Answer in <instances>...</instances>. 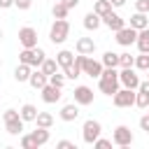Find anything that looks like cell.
<instances>
[{
  "instance_id": "cell-28",
  "label": "cell",
  "mask_w": 149,
  "mask_h": 149,
  "mask_svg": "<svg viewBox=\"0 0 149 149\" xmlns=\"http://www.w3.org/2000/svg\"><path fill=\"white\" fill-rule=\"evenodd\" d=\"M63 74H65V79H77V77H81V65L74 61L72 65H68V68L63 70Z\"/></svg>"
},
{
  "instance_id": "cell-17",
  "label": "cell",
  "mask_w": 149,
  "mask_h": 149,
  "mask_svg": "<svg viewBox=\"0 0 149 149\" xmlns=\"http://www.w3.org/2000/svg\"><path fill=\"white\" fill-rule=\"evenodd\" d=\"M77 116H79V105L77 102H70V105L61 107V119L63 121H74Z\"/></svg>"
},
{
  "instance_id": "cell-16",
  "label": "cell",
  "mask_w": 149,
  "mask_h": 149,
  "mask_svg": "<svg viewBox=\"0 0 149 149\" xmlns=\"http://www.w3.org/2000/svg\"><path fill=\"white\" fill-rule=\"evenodd\" d=\"M47 81H49V77H47L42 70H33V72H30V77H28V84H30L33 88H37V91H40Z\"/></svg>"
},
{
  "instance_id": "cell-30",
  "label": "cell",
  "mask_w": 149,
  "mask_h": 149,
  "mask_svg": "<svg viewBox=\"0 0 149 149\" xmlns=\"http://www.w3.org/2000/svg\"><path fill=\"white\" fill-rule=\"evenodd\" d=\"M112 9V5H109V0H95V5H93V12L98 14V16H105L107 12Z\"/></svg>"
},
{
  "instance_id": "cell-26",
  "label": "cell",
  "mask_w": 149,
  "mask_h": 149,
  "mask_svg": "<svg viewBox=\"0 0 149 149\" xmlns=\"http://www.w3.org/2000/svg\"><path fill=\"white\" fill-rule=\"evenodd\" d=\"M35 123H37L40 128H51V126H54V116H51L49 112H37Z\"/></svg>"
},
{
  "instance_id": "cell-25",
  "label": "cell",
  "mask_w": 149,
  "mask_h": 149,
  "mask_svg": "<svg viewBox=\"0 0 149 149\" xmlns=\"http://www.w3.org/2000/svg\"><path fill=\"white\" fill-rule=\"evenodd\" d=\"M30 135H33V140H35L37 147H42V144L49 142V128H40V126H37V130H33Z\"/></svg>"
},
{
  "instance_id": "cell-9",
  "label": "cell",
  "mask_w": 149,
  "mask_h": 149,
  "mask_svg": "<svg viewBox=\"0 0 149 149\" xmlns=\"http://www.w3.org/2000/svg\"><path fill=\"white\" fill-rule=\"evenodd\" d=\"M19 42H21L23 49H33V47H37V30H35L33 26H23V28L19 30Z\"/></svg>"
},
{
  "instance_id": "cell-23",
  "label": "cell",
  "mask_w": 149,
  "mask_h": 149,
  "mask_svg": "<svg viewBox=\"0 0 149 149\" xmlns=\"http://www.w3.org/2000/svg\"><path fill=\"white\" fill-rule=\"evenodd\" d=\"M30 72H33V68H30V65L19 63V65H16V70H14V79H16V81H28Z\"/></svg>"
},
{
  "instance_id": "cell-44",
  "label": "cell",
  "mask_w": 149,
  "mask_h": 149,
  "mask_svg": "<svg viewBox=\"0 0 149 149\" xmlns=\"http://www.w3.org/2000/svg\"><path fill=\"white\" fill-rule=\"evenodd\" d=\"M109 5H112V7H123L126 0H109Z\"/></svg>"
},
{
  "instance_id": "cell-35",
  "label": "cell",
  "mask_w": 149,
  "mask_h": 149,
  "mask_svg": "<svg viewBox=\"0 0 149 149\" xmlns=\"http://www.w3.org/2000/svg\"><path fill=\"white\" fill-rule=\"evenodd\" d=\"M21 149H37L33 135H21Z\"/></svg>"
},
{
  "instance_id": "cell-5",
  "label": "cell",
  "mask_w": 149,
  "mask_h": 149,
  "mask_svg": "<svg viewBox=\"0 0 149 149\" xmlns=\"http://www.w3.org/2000/svg\"><path fill=\"white\" fill-rule=\"evenodd\" d=\"M100 135H102V126H100V121H95V119H86L84 126H81V140H84L86 144H93Z\"/></svg>"
},
{
  "instance_id": "cell-19",
  "label": "cell",
  "mask_w": 149,
  "mask_h": 149,
  "mask_svg": "<svg viewBox=\"0 0 149 149\" xmlns=\"http://www.w3.org/2000/svg\"><path fill=\"white\" fill-rule=\"evenodd\" d=\"M130 28H135V30L149 28V16H147V14H142V12H135V14L130 16Z\"/></svg>"
},
{
  "instance_id": "cell-43",
  "label": "cell",
  "mask_w": 149,
  "mask_h": 149,
  "mask_svg": "<svg viewBox=\"0 0 149 149\" xmlns=\"http://www.w3.org/2000/svg\"><path fill=\"white\" fill-rule=\"evenodd\" d=\"M137 91H144V93H149V79H147V81H140Z\"/></svg>"
},
{
  "instance_id": "cell-40",
  "label": "cell",
  "mask_w": 149,
  "mask_h": 149,
  "mask_svg": "<svg viewBox=\"0 0 149 149\" xmlns=\"http://www.w3.org/2000/svg\"><path fill=\"white\" fill-rule=\"evenodd\" d=\"M140 128H142V130H144V133H149V112H147V114H142V116H140Z\"/></svg>"
},
{
  "instance_id": "cell-31",
  "label": "cell",
  "mask_w": 149,
  "mask_h": 149,
  "mask_svg": "<svg viewBox=\"0 0 149 149\" xmlns=\"http://www.w3.org/2000/svg\"><path fill=\"white\" fill-rule=\"evenodd\" d=\"M135 65V56H130L128 51L119 54V68H133Z\"/></svg>"
},
{
  "instance_id": "cell-45",
  "label": "cell",
  "mask_w": 149,
  "mask_h": 149,
  "mask_svg": "<svg viewBox=\"0 0 149 149\" xmlns=\"http://www.w3.org/2000/svg\"><path fill=\"white\" fill-rule=\"evenodd\" d=\"M0 40H2V30H0Z\"/></svg>"
},
{
  "instance_id": "cell-13",
  "label": "cell",
  "mask_w": 149,
  "mask_h": 149,
  "mask_svg": "<svg viewBox=\"0 0 149 149\" xmlns=\"http://www.w3.org/2000/svg\"><path fill=\"white\" fill-rule=\"evenodd\" d=\"M100 19H102V23H105L109 30H114V33H116L119 28H123V26H126V19H121V16H119L116 12H112V9H109L105 16H100Z\"/></svg>"
},
{
  "instance_id": "cell-10",
  "label": "cell",
  "mask_w": 149,
  "mask_h": 149,
  "mask_svg": "<svg viewBox=\"0 0 149 149\" xmlns=\"http://www.w3.org/2000/svg\"><path fill=\"white\" fill-rule=\"evenodd\" d=\"M121 47H130V44H135V40H137V30L135 28H130V26H123V28H119L116 30V37H114Z\"/></svg>"
},
{
  "instance_id": "cell-38",
  "label": "cell",
  "mask_w": 149,
  "mask_h": 149,
  "mask_svg": "<svg viewBox=\"0 0 149 149\" xmlns=\"http://www.w3.org/2000/svg\"><path fill=\"white\" fill-rule=\"evenodd\" d=\"M14 7H19L21 12H26V9L33 7V0H14Z\"/></svg>"
},
{
  "instance_id": "cell-8",
  "label": "cell",
  "mask_w": 149,
  "mask_h": 149,
  "mask_svg": "<svg viewBox=\"0 0 149 149\" xmlns=\"http://www.w3.org/2000/svg\"><path fill=\"white\" fill-rule=\"evenodd\" d=\"M112 102L116 105V107H133L135 105V91L133 88H119L114 95H112Z\"/></svg>"
},
{
  "instance_id": "cell-6",
  "label": "cell",
  "mask_w": 149,
  "mask_h": 149,
  "mask_svg": "<svg viewBox=\"0 0 149 149\" xmlns=\"http://www.w3.org/2000/svg\"><path fill=\"white\" fill-rule=\"evenodd\" d=\"M140 81H142V79H140V74H137L133 68H121V70H119V84H121V86L137 91Z\"/></svg>"
},
{
  "instance_id": "cell-41",
  "label": "cell",
  "mask_w": 149,
  "mask_h": 149,
  "mask_svg": "<svg viewBox=\"0 0 149 149\" xmlns=\"http://www.w3.org/2000/svg\"><path fill=\"white\" fill-rule=\"evenodd\" d=\"M61 2H63V5L68 7V9H74V7L79 5V0H61Z\"/></svg>"
},
{
  "instance_id": "cell-22",
  "label": "cell",
  "mask_w": 149,
  "mask_h": 149,
  "mask_svg": "<svg viewBox=\"0 0 149 149\" xmlns=\"http://www.w3.org/2000/svg\"><path fill=\"white\" fill-rule=\"evenodd\" d=\"M37 112H40V109H37L35 105H30V102H26V105H23V107L19 109V114H21V119H23V123H26V121H35V116H37Z\"/></svg>"
},
{
  "instance_id": "cell-32",
  "label": "cell",
  "mask_w": 149,
  "mask_h": 149,
  "mask_svg": "<svg viewBox=\"0 0 149 149\" xmlns=\"http://www.w3.org/2000/svg\"><path fill=\"white\" fill-rule=\"evenodd\" d=\"M133 68H137V70H149V54H140V56H135V65Z\"/></svg>"
},
{
  "instance_id": "cell-18",
  "label": "cell",
  "mask_w": 149,
  "mask_h": 149,
  "mask_svg": "<svg viewBox=\"0 0 149 149\" xmlns=\"http://www.w3.org/2000/svg\"><path fill=\"white\" fill-rule=\"evenodd\" d=\"M140 54H149V28H142L137 30V40H135Z\"/></svg>"
},
{
  "instance_id": "cell-39",
  "label": "cell",
  "mask_w": 149,
  "mask_h": 149,
  "mask_svg": "<svg viewBox=\"0 0 149 149\" xmlns=\"http://www.w3.org/2000/svg\"><path fill=\"white\" fill-rule=\"evenodd\" d=\"M56 147H58V149H77V147H74V142H70V140H58V142H56Z\"/></svg>"
},
{
  "instance_id": "cell-4",
  "label": "cell",
  "mask_w": 149,
  "mask_h": 149,
  "mask_svg": "<svg viewBox=\"0 0 149 149\" xmlns=\"http://www.w3.org/2000/svg\"><path fill=\"white\" fill-rule=\"evenodd\" d=\"M44 58H47V54H44V49H40V47L23 49V51L19 54V63H26V65H30V68H40Z\"/></svg>"
},
{
  "instance_id": "cell-24",
  "label": "cell",
  "mask_w": 149,
  "mask_h": 149,
  "mask_svg": "<svg viewBox=\"0 0 149 149\" xmlns=\"http://www.w3.org/2000/svg\"><path fill=\"white\" fill-rule=\"evenodd\" d=\"M100 63H102V68H119V54H114V51H105L102 58H100Z\"/></svg>"
},
{
  "instance_id": "cell-46",
  "label": "cell",
  "mask_w": 149,
  "mask_h": 149,
  "mask_svg": "<svg viewBox=\"0 0 149 149\" xmlns=\"http://www.w3.org/2000/svg\"><path fill=\"white\" fill-rule=\"evenodd\" d=\"M147 74H149V70H147Z\"/></svg>"
},
{
  "instance_id": "cell-12",
  "label": "cell",
  "mask_w": 149,
  "mask_h": 149,
  "mask_svg": "<svg viewBox=\"0 0 149 149\" xmlns=\"http://www.w3.org/2000/svg\"><path fill=\"white\" fill-rule=\"evenodd\" d=\"M100 72H102V63L95 61V58H91V56H86V61L81 65V74H88V77H95L98 79Z\"/></svg>"
},
{
  "instance_id": "cell-15",
  "label": "cell",
  "mask_w": 149,
  "mask_h": 149,
  "mask_svg": "<svg viewBox=\"0 0 149 149\" xmlns=\"http://www.w3.org/2000/svg\"><path fill=\"white\" fill-rule=\"evenodd\" d=\"M74 47H77V54H86V56H91V54L95 51V42H93V37H79Z\"/></svg>"
},
{
  "instance_id": "cell-21",
  "label": "cell",
  "mask_w": 149,
  "mask_h": 149,
  "mask_svg": "<svg viewBox=\"0 0 149 149\" xmlns=\"http://www.w3.org/2000/svg\"><path fill=\"white\" fill-rule=\"evenodd\" d=\"M100 26H102V19H100L95 12H88V14L84 16V28H86V30H98Z\"/></svg>"
},
{
  "instance_id": "cell-3",
  "label": "cell",
  "mask_w": 149,
  "mask_h": 149,
  "mask_svg": "<svg viewBox=\"0 0 149 149\" xmlns=\"http://www.w3.org/2000/svg\"><path fill=\"white\" fill-rule=\"evenodd\" d=\"M68 35H70V23H68V19H56V21L51 23V28H49V40H51L54 44H63V42L68 40Z\"/></svg>"
},
{
  "instance_id": "cell-42",
  "label": "cell",
  "mask_w": 149,
  "mask_h": 149,
  "mask_svg": "<svg viewBox=\"0 0 149 149\" xmlns=\"http://www.w3.org/2000/svg\"><path fill=\"white\" fill-rule=\"evenodd\" d=\"M14 7V0H0V9H9Z\"/></svg>"
},
{
  "instance_id": "cell-33",
  "label": "cell",
  "mask_w": 149,
  "mask_h": 149,
  "mask_svg": "<svg viewBox=\"0 0 149 149\" xmlns=\"http://www.w3.org/2000/svg\"><path fill=\"white\" fill-rule=\"evenodd\" d=\"M135 105H137V107H142V109H144V107H149V93L137 91V93H135Z\"/></svg>"
},
{
  "instance_id": "cell-2",
  "label": "cell",
  "mask_w": 149,
  "mask_h": 149,
  "mask_svg": "<svg viewBox=\"0 0 149 149\" xmlns=\"http://www.w3.org/2000/svg\"><path fill=\"white\" fill-rule=\"evenodd\" d=\"M2 121H5V130L9 135H21L23 133V119H21L19 109H5Z\"/></svg>"
},
{
  "instance_id": "cell-20",
  "label": "cell",
  "mask_w": 149,
  "mask_h": 149,
  "mask_svg": "<svg viewBox=\"0 0 149 149\" xmlns=\"http://www.w3.org/2000/svg\"><path fill=\"white\" fill-rule=\"evenodd\" d=\"M56 63H58V68H68V65H72L74 63V54L72 51H68V49H61L58 54H56Z\"/></svg>"
},
{
  "instance_id": "cell-36",
  "label": "cell",
  "mask_w": 149,
  "mask_h": 149,
  "mask_svg": "<svg viewBox=\"0 0 149 149\" xmlns=\"http://www.w3.org/2000/svg\"><path fill=\"white\" fill-rule=\"evenodd\" d=\"M135 12L149 14V0H135Z\"/></svg>"
},
{
  "instance_id": "cell-11",
  "label": "cell",
  "mask_w": 149,
  "mask_h": 149,
  "mask_svg": "<svg viewBox=\"0 0 149 149\" xmlns=\"http://www.w3.org/2000/svg\"><path fill=\"white\" fill-rule=\"evenodd\" d=\"M40 91H42V100H44L47 105L58 102V100H61V95H63V88H61V86H54V84H49V81H47Z\"/></svg>"
},
{
  "instance_id": "cell-1",
  "label": "cell",
  "mask_w": 149,
  "mask_h": 149,
  "mask_svg": "<svg viewBox=\"0 0 149 149\" xmlns=\"http://www.w3.org/2000/svg\"><path fill=\"white\" fill-rule=\"evenodd\" d=\"M119 70L116 68H102V72H100V77H98V88H100V93H105V95H114L116 91H119Z\"/></svg>"
},
{
  "instance_id": "cell-34",
  "label": "cell",
  "mask_w": 149,
  "mask_h": 149,
  "mask_svg": "<svg viewBox=\"0 0 149 149\" xmlns=\"http://www.w3.org/2000/svg\"><path fill=\"white\" fill-rule=\"evenodd\" d=\"M49 84H54V86H65V74H58V72H54V74H49Z\"/></svg>"
},
{
  "instance_id": "cell-7",
  "label": "cell",
  "mask_w": 149,
  "mask_h": 149,
  "mask_svg": "<svg viewBox=\"0 0 149 149\" xmlns=\"http://www.w3.org/2000/svg\"><path fill=\"white\" fill-rule=\"evenodd\" d=\"M133 140L135 137H133V130L128 126H116L112 133V144H116V147H130Z\"/></svg>"
},
{
  "instance_id": "cell-27",
  "label": "cell",
  "mask_w": 149,
  "mask_h": 149,
  "mask_svg": "<svg viewBox=\"0 0 149 149\" xmlns=\"http://www.w3.org/2000/svg\"><path fill=\"white\" fill-rule=\"evenodd\" d=\"M40 70L49 77V74H54V72H58V63H56V58H44L42 61V65H40Z\"/></svg>"
},
{
  "instance_id": "cell-29",
  "label": "cell",
  "mask_w": 149,
  "mask_h": 149,
  "mask_svg": "<svg viewBox=\"0 0 149 149\" xmlns=\"http://www.w3.org/2000/svg\"><path fill=\"white\" fill-rule=\"evenodd\" d=\"M68 12H70V9H68V7H65L61 0H58V2L51 7V14H54V19H68Z\"/></svg>"
},
{
  "instance_id": "cell-14",
  "label": "cell",
  "mask_w": 149,
  "mask_h": 149,
  "mask_svg": "<svg viewBox=\"0 0 149 149\" xmlns=\"http://www.w3.org/2000/svg\"><path fill=\"white\" fill-rule=\"evenodd\" d=\"M74 102L77 105H91L93 102V88H88V86H77L74 88Z\"/></svg>"
},
{
  "instance_id": "cell-37",
  "label": "cell",
  "mask_w": 149,
  "mask_h": 149,
  "mask_svg": "<svg viewBox=\"0 0 149 149\" xmlns=\"http://www.w3.org/2000/svg\"><path fill=\"white\" fill-rule=\"evenodd\" d=\"M93 147H98V149H109V147H112V140H105V137H98V140L93 142Z\"/></svg>"
}]
</instances>
